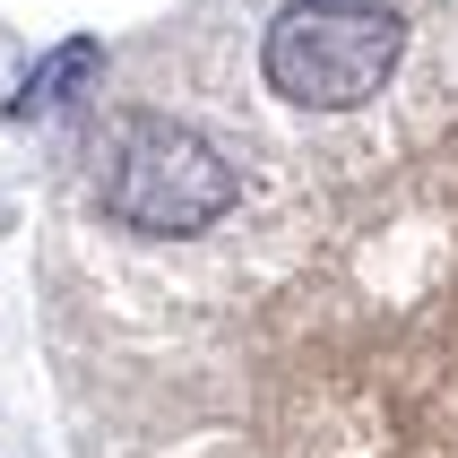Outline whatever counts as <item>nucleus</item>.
<instances>
[{"label": "nucleus", "mask_w": 458, "mask_h": 458, "mask_svg": "<svg viewBox=\"0 0 458 458\" xmlns=\"http://www.w3.org/2000/svg\"><path fill=\"white\" fill-rule=\"evenodd\" d=\"M96 70H104V44H96V35H70V44H52L44 61H35V70L18 78L9 113H18V122H35V113H61V104H70V96H78V87H87Z\"/></svg>", "instance_id": "7ed1b4c3"}, {"label": "nucleus", "mask_w": 458, "mask_h": 458, "mask_svg": "<svg viewBox=\"0 0 458 458\" xmlns=\"http://www.w3.org/2000/svg\"><path fill=\"white\" fill-rule=\"evenodd\" d=\"M398 52H407V18L381 0H285L259 44V70L303 113H355L363 96H381Z\"/></svg>", "instance_id": "f03ea898"}, {"label": "nucleus", "mask_w": 458, "mask_h": 458, "mask_svg": "<svg viewBox=\"0 0 458 458\" xmlns=\"http://www.w3.org/2000/svg\"><path fill=\"white\" fill-rule=\"evenodd\" d=\"M96 199L130 233H199L242 199V174L174 113H122L96 148Z\"/></svg>", "instance_id": "f257e3e1"}]
</instances>
